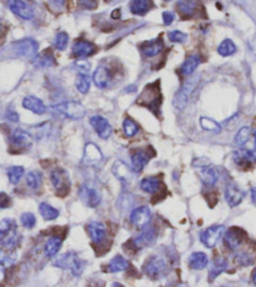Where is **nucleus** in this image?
<instances>
[{"label": "nucleus", "instance_id": "ddd939ff", "mask_svg": "<svg viewBox=\"0 0 256 287\" xmlns=\"http://www.w3.org/2000/svg\"><path fill=\"white\" fill-rule=\"evenodd\" d=\"M151 216L150 208L147 205H141V207H137L136 209L132 210L131 216H129V221L136 227L143 228L150 223Z\"/></svg>", "mask_w": 256, "mask_h": 287}, {"label": "nucleus", "instance_id": "cd10ccee", "mask_svg": "<svg viewBox=\"0 0 256 287\" xmlns=\"http://www.w3.org/2000/svg\"><path fill=\"white\" fill-rule=\"evenodd\" d=\"M200 64H201V57L199 55L188 56L184 63H182L180 72H181L182 76H191L195 73Z\"/></svg>", "mask_w": 256, "mask_h": 287}, {"label": "nucleus", "instance_id": "72a5a7b5", "mask_svg": "<svg viewBox=\"0 0 256 287\" xmlns=\"http://www.w3.org/2000/svg\"><path fill=\"white\" fill-rule=\"evenodd\" d=\"M25 182H27L28 188H30V189L33 190H36L42 187V184H43V175H42L41 171L38 170L29 171V173L27 174V176H25Z\"/></svg>", "mask_w": 256, "mask_h": 287}, {"label": "nucleus", "instance_id": "423d86ee", "mask_svg": "<svg viewBox=\"0 0 256 287\" xmlns=\"http://www.w3.org/2000/svg\"><path fill=\"white\" fill-rule=\"evenodd\" d=\"M50 180H52L53 187L55 188L57 193L61 195H66L69 191L70 182H69V174L67 173L64 169L57 168L50 173Z\"/></svg>", "mask_w": 256, "mask_h": 287}, {"label": "nucleus", "instance_id": "1a4fd4ad", "mask_svg": "<svg viewBox=\"0 0 256 287\" xmlns=\"http://www.w3.org/2000/svg\"><path fill=\"white\" fill-rule=\"evenodd\" d=\"M157 238V232L154 227H143V229L141 230L140 235H137L136 237L132 239V243L136 247L137 249H142L145 247L151 246L154 243Z\"/></svg>", "mask_w": 256, "mask_h": 287}, {"label": "nucleus", "instance_id": "dca6fc26", "mask_svg": "<svg viewBox=\"0 0 256 287\" xmlns=\"http://www.w3.org/2000/svg\"><path fill=\"white\" fill-rule=\"evenodd\" d=\"M245 233L240 228H230L229 230H226V233L224 235V243L231 251H235L240 247V244L244 241Z\"/></svg>", "mask_w": 256, "mask_h": 287}, {"label": "nucleus", "instance_id": "6e6d98bb", "mask_svg": "<svg viewBox=\"0 0 256 287\" xmlns=\"http://www.w3.org/2000/svg\"><path fill=\"white\" fill-rule=\"evenodd\" d=\"M249 46H250V49H251V52L254 53V56L256 57V35L252 37L251 41H250V43H249Z\"/></svg>", "mask_w": 256, "mask_h": 287}, {"label": "nucleus", "instance_id": "5fc2aeb1", "mask_svg": "<svg viewBox=\"0 0 256 287\" xmlns=\"http://www.w3.org/2000/svg\"><path fill=\"white\" fill-rule=\"evenodd\" d=\"M7 119L9 121H13V122H18L19 121V115L16 114L14 110H8L7 112Z\"/></svg>", "mask_w": 256, "mask_h": 287}, {"label": "nucleus", "instance_id": "3c124183", "mask_svg": "<svg viewBox=\"0 0 256 287\" xmlns=\"http://www.w3.org/2000/svg\"><path fill=\"white\" fill-rule=\"evenodd\" d=\"M67 0H48V4L50 5V8H53L54 10H62L66 5Z\"/></svg>", "mask_w": 256, "mask_h": 287}, {"label": "nucleus", "instance_id": "49530a36", "mask_svg": "<svg viewBox=\"0 0 256 287\" xmlns=\"http://www.w3.org/2000/svg\"><path fill=\"white\" fill-rule=\"evenodd\" d=\"M168 39L173 43H184V42H186L187 34L181 32V30H172V32L168 33Z\"/></svg>", "mask_w": 256, "mask_h": 287}, {"label": "nucleus", "instance_id": "e433bc0d", "mask_svg": "<svg viewBox=\"0 0 256 287\" xmlns=\"http://www.w3.org/2000/svg\"><path fill=\"white\" fill-rule=\"evenodd\" d=\"M54 64V57H53L52 52H46L41 53V55L35 56L34 57V66L39 67V68H48V67L53 66Z\"/></svg>", "mask_w": 256, "mask_h": 287}, {"label": "nucleus", "instance_id": "aec40b11", "mask_svg": "<svg viewBox=\"0 0 256 287\" xmlns=\"http://www.w3.org/2000/svg\"><path fill=\"white\" fill-rule=\"evenodd\" d=\"M87 232L94 243L100 244L106 239L107 228L101 222H91L89 224H87Z\"/></svg>", "mask_w": 256, "mask_h": 287}, {"label": "nucleus", "instance_id": "2eb2a0df", "mask_svg": "<svg viewBox=\"0 0 256 287\" xmlns=\"http://www.w3.org/2000/svg\"><path fill=\"white\" fill-rule=\"evenodd\" d=\"M89 122H91L92 128L94 129V131L97 132L98 136H100L101 139L106 140L112 135L111 123H109L108 120L105 119L103 116H100V115L92 116L91 120H89Z\"/></svg>", "mask_w": 256, "mask_h": 287}, {"label": "nucleus", "instance_id": "603ef678", "mask_svg": "<svg viewBox=\"0 0 256 287\" xmlns=\"http://www.w3.org/2000/svg\"><path fill=\"white\" fill-rule=\"evenodd\" d=\"M162 18H163V24L171 25L172 24L173 19H175V14L172 12H165L162 14Z\"/></svg>", "mask_w": 256, "mask_h": 287}, {"label": "nucleus", "instance_id": "7c9ffc66", "mask_svg": "<svg viewBox=\"0 0 256 287\" xmlns=\"http://www.w3.org/2000/svg\"><path fill=\"white\" fill-rule=\"evenodd\" d=\"M188 266L192 270H204L209 264V257L204 252H193L188 257Z\"/></svg>", "mask_w": 256, "mask_h": 287}, {"label": "nucleus", "instance_id": "39448f33", "mask_svg": "<svg viewBox=\"0 0 256 287\" xmlns=\"http://www.w3.org/2000/svg\"><path fill=\"white\" fill-rule=\"evenodd\" d=\"M52 110L70 120H81L86 116V109L77 101H66V102L53 106Z\"/></svg>", "mask_w": 256, "mask_h": 287}, {"label": "nucleus", "instance_id": "f8f14e48", "mask_svg": "<svg viewBox=\"0 0 256 287\" xmlns=\"http://www.w3.org/2000/svg\"><path fill=\"white\" fill-rule=\"evenodd\" d=\"M10 142L14 148L19 149V150H27L32 146L33 137L29 132L23 130V129H15L10 136Z\"/></svg>", "mask_w": 256, "mask_h": 287}, {"label": "nucleus", "instance_id": "9d476101", "mask_svg": "<svg viewBox=\"0 0 256 287\" xmlns=\"http://www.w3.org/2000/svg\"><path fill=\"white\" fill-rule=\"evenodd\" d=\"M10 12L24 21H32L34 18V9L24 0H9L8 2Z\"/></svg>", "mask_w": 256, "mask_h": 287}, {"label": "nucleus", "instance_id": "c85d7f7f", "mask_svg": "<svg viewBox=\"0 0 256 287\" xmlns=\"http://www.w3.org/2000/svg\"><path fill=\"white\" fill-rule=\"evenodd\" d=\"M141 189L148 194H156L159 193L160 189L162 188V182L161 179L157 178V176H148V178H145L141 180L140 183Z\"/></svg>", "mask_w": 256, "mask_h": 287}, {"label": "nucleus", "instance_id": "864d4df0", "mask_svg": "<svg viewBox=\"0 0 256 287\" xmlns=\"http://www.w3.org/2000/svg\"><path fill=\"white\" fill-rule=\"evenodd\" d=\"M10 204V198L5 193H0V209L8 208Z\"/></svg>", "mask_w": 256, "mask_h": 287}, {"label": "nucleus", "instance_id": "f3484780", "mask_svg": "<svg viewBox=\"0 0 256 287\" xmlns=\"http://www.w3.org/2000/svg\"><path fill=\"white\" fill-rule=\"evenodd\" d=\"M244 196V190L241 189L239 185H236L235 183H230V184L226 185V189H225V199H226L227 204L231 208L240 204L241 202H243Z\"/></svg>", "mask_w": 256, "mask_h": 287}, {"label": "nucleus", "instance_id": "a211bd4d", "mask_svg": "<svg viewBox=\"0 0 256 287\" xmlns=\"http://www.w3.org/2000/svg\"><path fill=\"white\" fill-rule=\"evenodd\" d=\"M112 171H113L114 176L120 180L121 183L123 184H129V183L133 180V173L134 171L132 170L131 168H128V165L126 163L121 162V160H117L116 163L112 167Z\"/></svg>", "mask_w": 256, "mask_h": 287}, {"label": "nucleus", "instance_id": "f704fd0d", "mask_svg": "<svg viewBox=\"0 0 256 287\" xmlns=\"http://www.w3.org/2000/svg\"><path fill=\"white\" fill-rule=\"evenodd\" d=\"M75 87H77L78 92L86 95L89 91L91 87V77H89V72H80L75 80Z\"/></svg>", "mask_w": 256, "mask_h": 287}, {"label": "nucleus", "instance_id": "c9c22d12", "mask_svg": "<svg viewBox=\"0 0 256 287\" xmlns=\"http://www.w3.org/2000/svg\"><path fill=\"white\" fill-rule=\"evenodd\" d=\"M129 267V262L122 256H116L111 262L107 266V271L108 272H122L127 270Z\"/></svg>", "mask_w": 256, "mask_h": 287}, {"label": "nucleus", "instance_id": "5701e85b", "mask_svg": "<svg viewBox=\"0 0 256 287\" xmlns=\"http://www.w3.org/2000/svg\"><path fill=\"white\" fill-rule=\"evenodd\" d=\"M23 107L32 111L35 115H43L47 112V106L44 105L41 98L35 96H27L23 100Z\"/></svg>", "mask_w": 256, "mask_h": 287}, {"label": "nucleus", "instance_id": "680f3d73", "mask_svg": "<svg viewBox=\"0 0 256 287\" xmlns=\"http://www.w3.org/2000/svg\"><path fill=\"white\" fill-rule=\"evenodd\" d=\"M254 140H255V151H256V130L254 131Z\"/></svg>", "mask_w": 256, "mask_h": 287}, {"label": "nucleus", "instance_id": "c756f323", "mask_svg": "<svg viewBox=\"0 0 256 287\" xmlns=\"http://www.w3.org/2000/svg\"><path fill=\"white\" fill-rule=\"evenodd\" d=\"M227 268V261L225 260L224 257H215L212 260V262L210 264V270H209V278L210 281H213L219 275H221L225 270Z\"/></svg>", "mask_w": 256, "mask_h": 287}, {"label": "nucleus", "instance_id": "9b49d317", "mask_svg": "<svg viewBox=\"0 0 256 287\" xmlns=\"http://www.w3.org/2000/svg\"><path fill=\"white\" fill-rule=\"evenodd\" d=\"M81 199L84 202V204L89 208H95L101 204L102 201V195H101L100 190L91 185H83L80 191Z\"/></svg>", "mask_w": 256, "mask_h": 287}, {"label": "nucleus", "instance_id": "de8ad7c7", "mask_svg": "<svg viewBox=\"0 0 256 287\" xmlns=\"http://www.w3.org/2000/svg\"><path fill=\"white\" fill-rule=\"evenodd\" d=\"M21 222L22 224H23V227L25 228H33L35 226L36 223V219L33 213H23L21 217Z\"/></svg>", "mask_w": 256, "mask_h": 287}, {"label": "nucleus", "instance_id": "f03ea898", "mask_svg": "<svg viewBox=\"0 0 256 287\" xmlns=\"http://www.w3.org/2000/svg\"><path fill=\"white\" fill-rule=\"evenodd\" d=\"M18 242V228L13 219H3L0 222V246L14 248Z\"/></svg>", "mask_w": 256, "mask_h": 287}, {"label": "nucleus", "instance_id": "bf43d9fd", "mask_svg": "<svg viewBox=\"0 0 256 287\" xmlns=\"http://www.w3.org/2000/svg\"><path fill=\"white\" fill-rule=\"evenodd\" d=\"M252 282H254L256 285V268L254 270V271H252Z\"/></svg>", "mask_w": 256, "mask_h": 287}, {"label": "nucleus", "instance_id": "58836bf2", "mask_svg": "<svg viewBox=\"0 0 256 287\" xmlns=\"http://www.w3.org/2000/svg\"><path fill=\"white\" fill-rule=\"evenodd\" d=\"M236 52V46L231 39H224L218 48V53L222 57H229Z\"/></svg>", "mask_w": 256, "mask_h": 287}, {"label": "nucleus", "instance_id": "2f4dec72", "mask_svg": "<svg viewBox=\"0 0 256 287\" xmlns=\"http://www.w3.org/2000/svg\"><path fill=\"white\" fill-rule=\"evenodd\" d=\"M62 243H63V238L59 236H53L47 241L46 246H44V253L48 258H53L57 256V253L61 249Z\"/></svg>", "mask_w": 256, "mask_h": 287}, {"label": "nucleus", "instance_id": "bb28decb", "mask_svg": "<svg viewBox=\"0 0 256 287\" xmlns=\"http://www.w3.org/2000/svg\"><path fill=\"white\" fill-rule=\"evenodd\" d=\"M109 81H111V71L108 69V67L100 66L95 69L93 73V82L98 88L103 89L108 86Z\"/></svg>", "mask_w": 256, "mask_h": 287}, {"label": "nucleus", "instance_id": "8fccbe9b", "mask_svg": "<svg viewBox=\"0 0 256 287\" xmlns=\"http://www.w3.org/2000/svg\"><path fill=\"white\" fill-rule=\"evenodd\" d=\"M80 5L81 7H83L84 9L93 10L97 8L98 0H80Z\"/></svg>", "mask_w": 256, "mask_h": 287}, {"label": "nucleus", "instance_id": "412c9836", "mask_svg": "<svg viewBox=\"0 0 256 287\" xmlns=\"http://www.w3.org/2000/svg\"><path fill=\"white\" fill-rule=\"evenodd\" d=\"M103 159V154L101 153L100 148L94 145L93 142H88L84 148V156L83 163L87 165H94L98 164L101 160Z\"/></svg>", "mask_w": 256, "mask_h": 287}, {"label": "nucleus", "instance_id": "13d9d810", "mask_svg": "<svg viewBox=\"0 0 256 287\" xmlns=\"http://www.w3.org/2000/svg\"><path fill=\"white\" fill-rule=\"evenodd\" d=\"M251 199H252V203L256 205V187H254L251 189Z\"/></svg>", "mask_w": 256, "mask_h": 287}, {"label": "nucleus", "instance_id": "a18cd8bd", "mask_svg": "<svg viewBox=\"0 0 256 287\" xmlns=\"http://www.w3.org/2000/svg\"><path fill=\"white\" fill-rule=\"evenodd\" d=\"M50 123H42V125L35 126L33 128V136H35V139H42V137L47 136L48 131H49Z\"/></svg>", "mask_w": 256, "mask_h": 287}, {"label": "nucleus", "instance_id": "a878e982", "mask_svg": "<svg viewBox=\"0 0 256 287\" xmlns=\"http://www.w3.org/2000/svg\"><path fill=\"white\" fill-rule=\"evenodd\" d=\"M199 176L200 179H201V182L204 183L206 187H213L219 180L218 171H216L213 168L209 167V165H205V167L199 168Z\"/></svg>", "mask_w": 256, "mask_h": 287}, {"label": "nucleus", "instance_id": "4d7b16f0", "mask_svg": "<svg viewBox=\"0 0 256 287\" xmlns=\"http://www.w3.org/2000/svg\"><path fill=\"white\" fill-rule=\"evenodd\" d=\"M4 35H5V27H4V24H3V22L0 21V42L3 41Z\"/></svg>", "mask_w": 256, "mask_h": 287}, {"label": "nucleus", "instance_id": "f257e3e1", "mask_svg": "<svg viewBox=\"0 0 256 287\" xmlns=\"http://www.w3.org/2000/svg\"><path fill=\"white\" fill-rule=\"evenodd\" d=\"M53 266L63 270H69L74 276H80L86 267V261L80 258V256L75 252H67L61 257H58L53 262Z\"/></svg>", "mask_w": 256, "mask_h": 287}, {"label": "nucleus", "instance_id": "4c0bfd02", "mask_svg": "<svg viewBox=\"0 0 256 287\" xmlns=\"http://www.w3.org/2000/svg\"><path fill=\"white\" fill-rule=\"evenodd\" d=\"M39 212H41L42 217L46 221H54V219H57L59 217V210L48 203H41V205H39Z\"/></svg>", "mask_w": 256, "mask_h": 287}, {"label": "nucleus", "instance_id": "6e6552de", "mask_svg": "<svg viewBox=\"0 0 256 287\" xmlns=\"http://www.w3.org/2000/svg\"><path fill=\"white\" fill-rule=\"evenodd\" d=\"M225 232L224 226H212L207 229H205L204 232H201L200 235V241L207 248H213L218 244L219 239L222 237Z\"/></svg>", "mask_w": 256, "mask_h": 287}, {"label": "nucleus", "instance_id": "6ab92c4d", "mask_svg": "<svg viewBox=\"0 0 256 287\" xmlns=\"http://www.w3.org/2000/svg\"><path fill=\"white\" fill-rule=\"evenodd\" d=\"M95 49H97V48H95V46L92 43V42L84 41V39H78V41H75L72 46L73 55H74L77 58L89 57V56L94 55Z\"/></svg>", "mask_w": 256, "mask_h": 287}, {"label": "nucleus", "instance_id": "7ed1b4c3", "mask_svg": "<svg viewBox=\"0 0 256 287\" xmlns=\"http://www.w3.org/2000/svg\"><path fill=\"white\" fill-rule=\"evenodd\" d=\"M198 83H199L198 76L188 78V80H186L184 83H182L181 88L176 92L175 97H173V106H175L177 110H184L186 107L188 100H190L191 95H192L193 91H195Z\"/></svg>", "mask_w": 256, "mask_h": 287}, {"label": "nucleus", "instance_id": "0eeeda50", "mask_svg": "<svg viewBox=\"0 0 256 287\" xmlns=\"http://www.w3.org/2000/svg\"><path fill=\"white\" fill-rule=\"evenodd\" d=\"M14 52L16 53V56L21 57H28V58H34L38 55L39 44L35 39L32 38H25L22 41L15 42L13 44Z\"/></svg>", "mask_w": 256, "mask_h": 287}, {"label": "nucleus", "instance_id": "37998d69", "mask_svg": "<svg viewBox=\"0 0 256 287\" xmlns=\"http://www.w3.org/2000/svg\"><path fill=\"white\" fill-rule=\"evenodd\" d=\"M24 175V168L23 167H12L8 169V178L12 184H18L19 180Z\"/></svg>", "mask_w": 256, "mask_h": 287}, {"label": "nucleus", "instance_id": "b1692460", "mask_svg": "<svg viewBox=\"0 0 256 287\" xmlns=\"http://www.w3.org/2000/svg\"><path fill=\"white\" fill-rule=\"evenodd\" d=\"M177 9L185 18H192L199 12V2L198 0H179Z\"/></svg>", "mask_w": 256, "mask_h": 287}, {"label": "nucleus", "instance_id": "79ce46f5", "mask_svg": "<svg viewBox=\"0 0 256 287\" xmlns=\"http://www.w3.org/2000/svg\"><path fill=\"white\" fill-rule=\"evenodd\" d=\"M250 135H251V129L249 126H244L239 130L238 134L235 136V144L238 146H244L245 144L249 141Z\"/></svg>", "mask_w": 256, "mask_h": 287}, {"label": "nucleus", "instance_id": "c03bdc74", "mask_svg": "<svg viewBox=\"0 0 256 287\" xmlns=\"http://www.w3.org/2000/svg\"><path fill=\"white\" fill-rule=\"evenodd\" d=\"M68 41L69 37L66 32H59L57 35H55L54 39V47L57 48L58 50H64L68 46Z\"/></svg>", "mask_w": 256, "mask_h": 287}, {"label": "nucleus", "instance_id": "393cba45", "mask_svg": "<svg viewBox=\"0 0 256 287\" xmlns=\"http://www.w3.org/2000/svg\"><path fill=\"white\" fill-rule=\"evenodd\" d=\"M163 49V42L161 38L152 39V41H147L145 43L141 44V50L146 57H154V56L160 55Z\"/></svg>", "mask_w": 256, "mask_h": 287}, {"label": "nucleus", "instance_id": "a19ab883", "mask_svg": "<svg viewBox=\"0 0 256 287\" xmlns=\"http://www.w3.org/2000/svg\"><path fill=\"white\" fill-rule=\"evenodd\" d=\"M200 125L204 130L210 131V132H215V134H219L221 131V126L216 122L215 120L209 119V117H201L200 119Z\"/></svg>", "mask_w": 256, "mask_h": 287}, {"label": "nucleus", "instance_id": "4468645a", "mask_svg": "<svg viewBox=\"0 0 256 287\" xmlns=\"http://www.w3.org/2000/svg\"><path fill=\"white\" fill-rule=\"evenodd\" d=\"M166 271V263L161 257L153 256L145 264V274L151 278H160Z\"/></svg>", "mask_w": 256, "mask_h": 287}, {"label": "nucleus", "instance_id": "ea45409f", "mask_svg": "<svg viewBox=\"0 0 256 287\" xmlns=\"http://www.w3.org/2000/svg\"><path fill=\"white\" fill-rule=\"evenodd\" d=\"M123 131H125V135L127 137H133L140 131V126L131 117H126L123 121Z\"/></svg>", "mask_w": 256, "mask_h": 287}, {"label": "nucleus", "instance_id": "052dcab7", "mask_svg": "<svg viewBox=\"0 0 256 287\" xmlns=\"http://www.w3.org/2000/svg\"><path fill=\"white\" fill-rule=\"evenodd\" d=\"M112 287H125L122 285V283H118V282H114L113 285H112Z\"/></svg>", "mask_w": 256, "mask_h": 287}, {"label": "nucleus", "instance_id": "473e14b6", "mask_svg": "<svg viewBox=\"0 0 256 287\" xmlns=\"http://www.w3.org/2000/svg\"><path fill=\"white\" fill-rule=\"evenodd\" d=\"M152 5H153L152 0H131L129 10L134 15H145L151 9Z\"/></svg>", "mask_w": 256, "mask_h": 287}, {"label": "nucleus", "instance_id": "4be33fe9", "mask_svg": "<svg viewBox=\"0 0 256 287\" xmlns=\"http://www.w3.org/2000/svg\"><path fill=\"white\" fill-rule=\"evenodd\" d=\"M150 155L148 151L146 150H136L134 153H132L131 163H132V170L134 173H141L145 169L146 165L150 162Z\"/></svg>", "mask_w": 256, "mask_h": 287}, {"label": "nucleus", "instance_id": "20e7f679", "mask_svg": "<svg viewBox=\"0 0 256 287\" xmlns=\"http://www.w3.org/2000/svg\"><path fill=\"white\" fill-rule=\"evenodd\" d=\"M156 83L148 84V86L145 87L143 92L141 94L140 98L137 100V103L141 106H145V107H148L152 111L157 110V107H160V102H161V94H160V87H157Z\"/></svg>", "mask_w": 256, "mask_h": 287}, {"label": "nucleus", "instance_id": "09e8293b", "mask_svg": "<svg viewBox=\"0 0 256 287\" xmlns=\"http://www.w3.org/2000/svg\"><path fill=\"white\" fill-rule=\"evenodd\" d=\"M235 261H236V263L240 264V266H249V264L252 263L251 256L247 255L246 252L238 253V255L235 256Z\"/></svg>", "mask_w": 256, "mask_h": 287}]
</instances>
